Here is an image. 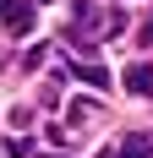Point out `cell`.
<instances>
[{"mask_svg": "<svg viewBox=\"0 0 153 158\" xmlns=\"http://www.w3.org/2000/svg\"><path fill=\"white\" fill-rule=\"evenodd\" d=\"M0 22L11 33H33V0H0Z\"/></svg>", "mask_w": 153, "mask_h": 158, "instance_id": "obj_1", "label": "cell"}, {"mask_svg": "<svg viewBox=\"0 0 153 158\" xmlns=\"http://www.w3.org/2000/svg\"><path fill=\"white\" fill-rule=\"evenodd\" d=\"M120 158H153V142H148V136H126V142H120Z\"/></svg>", "mask_w": 153, "mask_h": 158, "instance_id": "obj_3", "label": "cell"}, {"mask_svg": "<svg viewBox=\"0 0 153 158\" xmlns=\"http://www.w3.org/2000/svg\"><path fill=\"white\" fill-rule=\"evenodd\" d=\"M142 44L153 49V16H148V22H142Z\"/></svg>", "mask_w": 153, "mask_h": 158, "instance_id": "obj_5", "label": "cell"}, {"mask_svg": "<svg viewBox=\"0 0 153 158\" xmlns=\"http://www.w3.org/2000/svg\"><path fill=\"white\" fill-rule=\"evenodd\" d=\"M76 77L88 82V87H109V71H104V65H76Z\"/></svg>", "mask_w": 153, "mask_h": 158, "instance_id": "obj_4", "label": "cell"}, {"mask_svg": "<svg viewBox=\"0 0 153 158\" xmlns=\"http://www.w3.org/2000/svg\"><path fill=\"white\" fill-rule=\"evenodd\" d=\"M126 93H153V65H126Z\"/></svg>", "mask_w": 153, "mask_h": 158, "instance_id": "obj_2", "label": "cell"}]
</instances>
